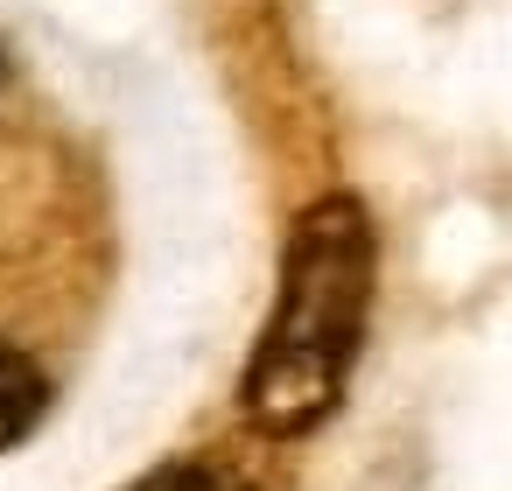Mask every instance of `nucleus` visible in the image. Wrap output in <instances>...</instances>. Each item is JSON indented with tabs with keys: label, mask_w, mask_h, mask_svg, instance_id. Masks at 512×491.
Segmentation results:
<instances>
[{
	"label": "nucleus",
	"mask_w": 512,
	"mask_h": 491,
	"mask_svg": "<svg viewBox=\"0 0 512 491\" xmlns=\"http://www.w3.org/2000/svg\"><path fill=\"white\" fill-rule=\"evenodd\" d=\"M372 274H379V232L372 211L351 190H330L295 211L281 239V274H274V309L253 337L239 400L260 435H309L337 414L365 316H372Z\"/></svg>",
	"instance_id": "1"
},
{
	"label": "nucleus",
	"mask_w": 512,
	"mask_h": 491,
	"mask_svg": "<svg viewBox=\"0 0 512 491\" xmlns=\"http://www.w3.org/2000/svg\"><path fill=\"white\" fill-rule=\"evenodd\" d=\"M50 407V379L29 351H15L8 337H0V449H15Z\"/></svg>",
	"instance_id": "2"
},
{
	"label": "nucleus",
	"mask_w": 512,
	"mask_h": 491,
	"mask_svg": "<svg viewBox=\"0 0 512 491\" xmlns=\"http://www.w3.org/2000/svg\"><path fill=\"white\" fill-rule=\"evenodd\" d=\"M127 491H260L253 477H239L218 456H183V463H155L148 477H134Z\"/></svg>",
	"instance_id": "3"
},
{
	"label": "nucleus",
	"mask_w": 512,
	"mask_h": 491,
	"mask_svg": "<svg viewBox=\"0 0 512 491\" xmlns=\"http://www.w3.org/2000/svg\"><path fill=\"white\" fill-rule=\"evenodd\" d=\"M0 85H8V50H0Z\"/></svg>",
	"instance_id": "4"
}]
</instances>
